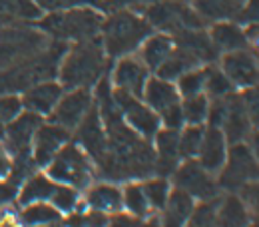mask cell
<instances>
[{"label": "cell", "instance_id": "15", "mask_svg": "<svg viewBox=\"0 0 259 227\" xmlns=\"http://www.w3.org/2000/svg\"><path fill=\"white\" fill-rule=\"evenodd\" d=\"M70 142V131L54 124V122H48V124H40V128L36 130L32 138V146H30V154H32V163L40 165V167H46L50 160L58 154V150Z\"/></svg>", "mask_w": 259, "mask_h": 227}, {"label": "cell", "instance_id": "10", "mask_svg": "<svg viewBox=\"0 0 259 227\" xmlns=\"http://www.w3.org/2000/svg\"><path fill=\"white\" fill-rule=\"evenodd\" d=\"M114 102L124 118V122L128 124L136 133H140L142 138L150 140L156 135V131L162 128V120L160 116L138 96H132L128 92L116 90L114 88Z\"/></svg>", "mask_w": 259, "mask_h": 227}, {"label": "cell", "instance_id": "29", "mask_svg": "<svg viewBox=\"0 0 259 227\" xmlns=\"http://www.w3.org/2000/svg\"><path fill=\"white\" fill-rule=\"evenodd\" d=\"M122 197H124V209L132 215H136L140 219H146L148 215L154 213L148 199H146L142 181H132L130 179L128 184L122 188Z\"/></svg>", "mask_w": 259, "mask_h": 227}, {"label": "cell", "instance_id": "41", "mask_svg": "<svg viewBox=\"0 0 259 227\" xmlns=\"http://www.w3.org/2000/svg\"><path fill=\"white\" fill-rule=\"evenodd\" d=\"M14 163H16V160H14L12 152L8 150V146L4 142H0V181H6L12 177Z\"/></svg>", "mask_w": 259, "mask_h": 227}, {"label": "cell", "instance_id": "39", "mask_svg": "<svg viewBox=\"0 0 259 227\" xmlns=\"http://www.w3.org/2000/svg\"><path fill=\"white\" fill-rule=\"evenodd\" d=\"M22 112V102L16 94H0V124L4 126Z\"/></svg>", "mask_w": 259, "mask_h": 227}, {"label": "cell", "instance_id": "13", "mask_svg": "<svg viewBox=\"0 0 259 227\" xmlns=\"http://www.w3.org/2000/svg\"><path fill=\"white\" fill-rule=\"evenodd\" d=\"M42 116L34 114L30 110H24L14 116L10 122L4 124V144L8 146V150L12 152L14 160L16 158H24L28 152H30V146H32V138L36 130L40 128L42 124Z\"/></svg>", "mask_w": 259, "mask_h": 227}, {"label": "cell", "instance_id": "27", "mask_svg": "<svg viewBox=\"0 0 259 227\" xmlns=\"http://www.w3.org/2000/svg\"><path fill=\"white\" fill-rule=\"evenodd\" d=\"M54 188H56V181L48 177L46 171H38L22 184L20 192H16V201L20 205H28L36 201H50Z\"/></svg>", "mask_w": 259, "mask_h": 227}, {"label": "cell", "instance_id": "16", "mask_svg": "<svg viewBox=\"0 0 259 227\" xmlns=\"http://www.w3.org/2000/svg\"><path fill=\"white\" fill-rule=\"evenodd\" d=\"M76 131H78V142L76 144H80L84 148V152L92 158V162L98 163L106 154L108 140H106L104 122H102V116L98 112L96 102L92 104V108L88 110V114L84 116V120L80 122Z\"/></svg>", "mask_w": 259, "mask_h": 227}, {"label": "cell", "instance_id": "37", "mask_svg": "<svg viewBox=\"0 0 259 227\" xmlns=\"http://www.w3.org/2000/svg\"><path fill=\"white\" fill-rule=\"evenodd\" d=\"M237 195L243 199L247 211H249V217H251V223H257L259 225V179L255 181H249L245 184Z\"/></svg>", "mask_w": 259, "mask_h": 227}, {"label": "cell", "instance_id": "31", "mask_svg": "<svg viewBox=\"0 0 259 227\" xmlns=\"http://www.w3.org/2000/svg\"><path fill=\"white\" fill-rule=\"evenodd\" d=\"M48 203H52L62 215H70V213H74L76 209L82 207V195H80V190H78V188L68 186V184H58V181H56L54 194H52Z\"/></svg>", "mask_w": 259, "mask_h": 227}, {"label": "cell", "instance_id": "43", "mask_svg": "<svg viewBox=\"0 0 259 227\" xmlns=\"http://www.w3.org/2000/svg\"><path fill=\"white\" fill-rule=\"evenodd\" d=\"M245 40H247V50L255 54L259 60V22L257 24H245Z\"/></svg>", "mask_w": 259, "mask_h": 227}, {"label": "cell", "instance_id": "40", "mask_svg": "<svg viewBox=\"0 0 259 227\" xmlns=\"http://www.w3.org/2000/svg\"><path fill=\"white\" fill-rule=\"evenodd\" d=\"M38 6L46 12H54V10H66V8H74V6H94L98 0H36Z\"/></svg>", "mask_w": 259, "mask_h": 227}, {"label": "cell", "instance_id": "3", "mask_svg": "<svg viewBox=\"0 0 259 227\" xmlns=\"http://www.w3.org/2000/svg\"><path fill=\"white\" fill-rule=\"evenodd\" d=\"M36 22H38V28L50 40L72 44V42L100 36L104 14L98 12L94 6H74V8L42 14Z\"/></svg>", "mask_w": 259, "mask_h": 227}, {"label": "cell", "instance_id": "2", "mask_svg": "<svg viewBox=\"0 0 259 227\" xmlns=\"http://www.w3.org/2000/svg\"><path fill=\"white\" fill-rule=\"evenodd\" d=\"M154 32L150 22L132 8H118L102 22L100 40L108 58H120L138 52L142 42Z\"/></svg>", "mask_w": 259, "mask_h": 227}, {"label": "cell", "instance_id": "5", "mask_svg": "<svg viewBox=\"0 0 259 227\" xmlns=\"http://www.w3.org/2000/svg\"><path fill=\"white\" fill-rule=\"evenodd\" d=\"M46 173L58 184H68L84 192L94 181L96 167H94L92 158L84 152L80 144L68 142L46 165Z\"/></svg>", "mask_w": 259, "mask_h": 227}, {"label": "cell", "instance_id": "4", "mask_svg": "<svg viewBox=\"0 0 259 227\" xmlns=\"http://www.w3.org/2000/svg\"><path fill=\"white\" fill-rule=\"evenodd\" d=\"M207 126H215L224 131L227 144H239L247 142L253 126L247 116L245 104L239 90H233L224 98H213L207 112Z\"/></svg>", "mask_w": 259, "mask_h": 227}, {"label": "cell", "instance_id": "30", "mask_svg": "<svg viewBox=\"0 0 259 227\" xmlns=\"http://www.w3.org/2000/svg\"><path fill=\"white\" fill-rule=\"evenodd\" d=\"M142 188H144V194H146V199H148L152 211L160 213L163 209V205H165V201H167L171 184L165 177H162V175H158V177L150 175V177L142 179Z\"/></svg>", "mask_w": 259, "mask_h": 227}, {"label": "cell", "instance_id": "33", "mask_svg": "<svg viewBox=\"0 0 259 227\" xmlns=\"http://www.w3.org/2000/svg\"><path fill=\"white\" fill-rule=\"evenodd\" d=\"M235 88L233 84L227 80V76L222 72V68L218 64H205V86L203 92L207 98H224L227 94H231Z\"/></svg>", "mask_w": 259, "mask_h": 227}, {"label": "cell", "instance_id": "38", "mask_svg": "<svg viewBox=\"0 0 259 227\" xmlns=\"http://www.w3.org/2000/svg\"><path fill=\"white\" fill-rule=\"evenodd\" d=\"M241 98H243V104H245V110H247V116L251 120V126L253 130L259 128V82L245 88V90H239Z\"/></svg>", "mask_w": 259, "mask_h": 227}, {"label": "cell", "instance_id": "11", "mask_svg": "<svg viewBox=\"0 0 259 227\" xmlns=\"http://www.w3.org/2000/svg\"><path fill=\"white\" fill-rule=\"evenodd\" d=\"M92 104H94L92 88L64 90V94L58 100L56 108L48 116V122H54V124L66 128L68 131L76 130L80 126V122L84 120V116L88 114V110L92 108Z\"/></svg>", "mask_w": 259, "mask_h": 227}, {"label": "cell", "instance_id": "17", "mask_svg": "<svg viewBox=\"0 0 259 227\" xmlns=\"http://www.w3.org/2000/svg\"><path fill=\"white\" fill-rule=\"evenodd\" d=\"M64 94L62 84L54 78V80H44V82H36L30 88H26L20 96L22 108L30 110L34 114L46 118L52 114V110L56 108L58 100Z\"/></svg>", "mask_w": 259, "mask_h": 227}, {"label": "cell", "instance_id": "14", "mask_svg": "<svg viewBox=\"0 0 259 227\" xmlns=\"http://www.w3.org/2000/svg\"><path fill=\"white\" fill-rule=\"evenodd\" d=\"M148 78H150V68L142 62V58L136 52H132V54L116 58L110 82L116 90H122V92H128L132 96L142 98Z\"/></svg>", "mask_w": 259, "mask_h": 227}, {"label": "cell", "instance_id": "42", "mask_svg": "<svg viewBox=\"0 0 259 227\" xmlns=\"http://www.w3.org/2000/svg\"><path fill=\"white\" fill-rule=\"evenodd\" d=\"M239 24H257L259 22V0H245V6L239 14Z\"/></svg>", "mask_w": 259, "mask_h": 227}, {"label": "cell", "instance_id": "45", "mask_svg": "<svg viewBox=\"0 0 259 227\" xmlns=\"http://www.w3.org/2000/svg\"><path fill=\"white\" fill-rule=\"evenodd\" d=\"M144 2H148V0H106V4L112 6L114 10H118V8H132V10H138Z\"/></svg>", "mask_w": 259, "mask_h": 227}, {"label": "cell", "instance_id": "46", "mask_svg": "<svg viewBox=\"0 0 259 227\" xmlns=\"http://www.w3.org/2000/svg\"><path fill=\"white\" fill-rule=\"evenodd\" d=\"M247 144H249V148H251L253 156L257 158V162H259V128H255V130L251 131V135H249Z\"/></svg>", "mask_w": 259, "mask_h": 227}, {"label": "cell", "instance_id": "25", "mask_svg": "<svg viewBox=\"0 0 259 227\" xmlns=\"http://www.w3.org/2000/svg\"><path fill=\"white\" fill-rule=\"evenodd\" d=\"M44 10L36 0H0V26L36 22Z\"/></svg>", "mask_w": 259, "mask_h": 227}, {"label": "cell", "instance_id": "20", "mask_svg": "<svg viewBox=\"0 0 259 227\" xmlns=\"http://www.w3.org/2000/svg\"><path fill=\"white\" fill-rule=\"evenodd\" d=\"M227 158V140L224 131L215 126H207L203 131V140H201V148L197 154V162L201 163L207 171H211L213 175H218V171L224 167Z\"/></svg>", "mask_w": 259, "mask_h": 227}, {"label": "cell", "instance_id": "23", "mask_svg": "<svg viewBox=\"0 0 259 227\" xmlns=\"http://www.w3.org/2000/svg\"><path fill=\"white\" fill-rule=\"evenodd\" d=\"M174 50V38L167 32H152L138 48V56L142 62L150 68V72H156L167 60V56Z\"/></svg>", "mask_w": 259, "mask_h": 227}, {"label": "cell", "instance_id": "19", "mask_svg": "<svg viewBox=\"0 0 259 227\" xmlns=\"http://www.w3.org/2000/svg\"><path fill=\"white\" fill-rule=\"evenodd\" d=\"M154 152H156V173L158 175H171L176 165L180 163V130L174 128H160L152 138Z\"/></svg>", "mask_w": 259, "mask_h": 227}, {"label": "cell", "instance_id": "35", "mask_svg": "<svg viewBox=\"0 0 259 227\" xmlns=\"http://www.w3.org/2000/svg\"><path fill=\"white\" fill-rule=\"evenodd\" d=\"M203 86H205V64L184 72L176 80V88H178V92H180L182 98L201 94L203 92Z\"/></svg>", "mask_w": 259, "mask_h": 227}, {"label": "cell", "instance_id": "9", "mask_svg": "<svg viewBox=\"0 0 259 227\" xmlns=\"http://www.w3.org/2000/svg\"><path fill=\"white\" fill-rule=\"evenodd\" d=\"M171 181L176 188L184 190L194 199H213L220 195V184L218 177L207 171L197 160H182L171 171Z\"/></svg>", "mask_w": 259, "mask_h": 227}, {"label": "cell", "instance_id": "34", "mask_svg": "<svg viewBox=\"0 0 259 227\" xmlns=\"http://www.w3.org/2000/svg\"><path fill=\"white\" fill-rule=\"evenodd\" d=\"M207 112H209V98L205 96V92L182 98L184 124H205Z\"/></svg>", "mask_w": 259, "mask_h": 227}, {"label": "cell", "instance_id": "1", "mask_svg": "<svg viewBox=\"0 0 259 227\" xmlns=\"http://www.w3.org/2000/svg\"><path fill=\"white\" fill-rule=\"evenodd\" d=\"M108 54L102 46L100 36L68 44L58 66V82L64 90L72 88H94L106 74Z\"/></svg>", "mask_w": 259, "mask_h": 227}, {"label": "cell", "instance_id": "26", "mask_svg": "<svg viewBox=\"0 0 259 227\" xmlns=\"http://www.w3.org/2000/svg\"><path fill=\"white\" fill-rule=\"evenodd\" d=\"M251 217L249 211L243 203V199L235 192H229L227 195L220 197L218 201V219L215 225H231V227H241L249 225Z\"/></svg>", "mask_w": 259, "mask_h": 227}, {"label": "cell", "instance_id": "24", "mask_svg": "<svg viewBox=\"0 0 259 227\" xmlns=\"http://www.w3.org/2000/svg\"><path fill=\"white\" fill-rule=\"evenodd\" d=\"M194 207V197L174 186L169 190V195H167V201H165L163 209L160 211L162 223H165V225H188V219H190Z\"/></svg>", "mask_w": 259, "mask_h": 227}, {"label": "cell", "instance_id": "36", "mask_svg": "<svg viewBox=\"0 0 259 227\" xmlns=\"http://www.w3.org/2000/svg\"><path fill=\"white\" fill-rule=\"evenodd\" d=\"M218 201H220V195L213 197V199H203V201L195 203L194 211L188 219V225H215Z\"/></svg>", "mask_w": 259, "mask_h": 227}, {"label": "cell", "instance_id": "6", "mask_svg": "<svg viewBox=\"0 0 259 227\" xmlns=\"http://www.w3.org/2000/svg\"><path fill=\"white\" fill-rule=\"evenodd\" d=\"M136 12H140L154 30L174 34L184 28H203L205 22L195 14L188 0H148Z\"/></svg>", "mask_w": 259, "mask_h": 227}, {"label": "cell", "instance_id": "12", "mask_svg": "<svg viewBox=\"0 0 259 227\" xmlns=\"http://www.w3.org/2000/svg\"><path fill=\"white\" fill-rule=\"evenodd\" d=\"M220 68L235 90H245L259 82V60L247 48L220 54Z\"/></svg>", "mask_w": 259, "mask_h": 227}, {"label": "cell", "instance_id": "21", "mask_svg": "<svg viewBox=\"0 0 259 227\" xmlns=\"http://www.w3.org/2000/svg\"><path fill=\"white\" fill-rule=\"evenodd\" d=\"M195 14L205 22H222V20H239V14L245 6V0H190Z\"/></svg>", "mask_w": 259, "mask_h": 227}, {"label": "cell", "instance_id": "28", "mask_svg": "<svg viewBox=\"0 0 259 227\" xmlns=\"http://www.w3.org/2000/svg\"><path fill=\"white\" fill-rule=\"evenodd\" d=\"M20 213V223L22 225H56L64 219V215L48 201H36L22 205Z\"/></svg>", "mask_w": 259, "mask_h": 227}, {"label": "cell", "instance_id": "7", "mask_svg": "<svg viewBox=\"0 0 259 227\" xmlns=\"http://www.w3.org/2000/svg\"><path fill=\"white\" fill-rule=\"evenodd\" d=\"M142 100L160 116L163 128H174V130L184 128L182 96L176 88V82L160 76H150L144 86Z\"/></svg>", "mask_w": 259, "mask_h": 227}, {"label": "cell", "instance_id": "32", "mask_svg": "<svg viewBox=\"0 0 259 227\" xmlns=\"http://www.w3.org/2000/svg\"><path fill=\"white\" fill-rule=\"evenodd\" d=\"M203 124H184V130L180 128V158L182 160H195L201 148L203 140Z\"/></svg>", "mask_w": 259, "mask_h": 227}, {"label": "cell", "instance_id": "18", "mask_svg": "<svg viewBox=\"0 0 259 227\" xmlns=\"http://www.w3.org/2000/svg\"><path fill=\"white\" fill-rule=\"evenodd\" d=\"M82 205L86 209L100 211L106 215H114L118 211H124V197L122 188L112 181H92L82 197Z\"/></svg>", "mask_w": 259, "mask_h": 227}, {"label": "cell", "instance_id": "22", "mask_svg": "<svg viewBox=\"0 0 259 227\" xmlns=\"http://www.w3.org/2000/svg\"><path fill=\"white\" fill-rule=\"evenodd\" d=\"M207 34H209V40H211L213 48H215L220 54L231 52V50L247 48L245 30H243V26H239V22H235V20L211 22Z\"/></svg>", "mask_w": 259, "mask_h": 227}, {"label": "cell", "instance_id": "8", "mask_svg": "<svg viewBox=\"0 0 259 227\" xmlns=\"http://www.w3.org/2000/svg\"><path fill=\"white\" fill-rule=\"evenodd\" d=\"M218 184L226 192H239L245 184L259 179V162L247 142L229 144L224 167L218 171Z\"/></svg>", "mask_w": 259, "mask_h": 227}, {"label": "cell", "instance_id": "44", "mask_svg": "<svg viewBox=\"0 0 259 227\" xmlns=\"http://www.w3.org/2000/svg\"><path fill=\"white\" fill-rule=\"evenodd\" d=\"M14 197H16V186L10 179L0 181V207L2 205H8Z\"/></svg>", "mask_w": 259, "mask_h": 227}]
</instances>
